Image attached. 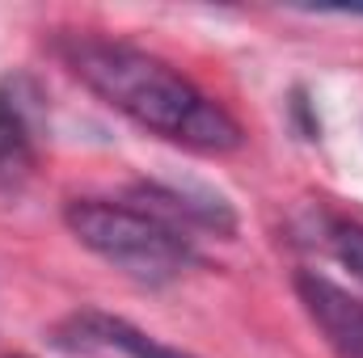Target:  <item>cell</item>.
Returning <instances> with one entry per match:
<instances>
[{
  "instance_id": "obj_1",
  "label": "cell",
  "mask_w": 363,
  "mask_h": 358,
  "mask_svg": "<svg viewBox=\"0 0 363 358\" xmlns=\"http://www.w3.org/2000/svg\"><path fill=\"white\" fill-rule=\"evenodd\" d=\"M60 64L85 85V89L131 118L140 131L178 144L186 152L203 156H224L245 144L241 122L190 76L135 42L123 38H101L89 30H72L55 38Z\"/></svg>"
},
{
  "instance_id": "obj_2",
  "label": "cell",
  "mask_w": 363,
  "mask_h": 358,
  "mask_svg": "<svg viewBox=\"0 0 363 358\" xmlns=\"http://www.w3.org/2000/svg\"><path fill=\"white\" fill-rule=\"evenodd\" d=\"M64 224L93 258L140 287H169L203 262L186 228L161 219L140 202L72 198L64 207Z\"/></svg>"
},
{
  "instance_id": "obj_3",
  "label": "cell",
  "mask_w": 363,
  "mask_h": 358,
  "mask_svg": "<svg viewBox=\"0 0 363 358\" xmlns=\"http://www.w3.org/2000/svg\"><path fill=\"white\" fill-rule=\"evenodd\" d=\"M47 135V101L30 72L0 81V198H17L38 169Z\"/></svg>"
},
{
  "instance_id": "obj_4",
  "label": "cell",
  "mask_w": 363,
  "mask_h": 358,
  "mask_svg": "<svg viewBox=\"0 0 363 358\" xmlns=\"http://www.w3.org/2000/svg\"><path fill=\"white\" fill-rule=\"evenodd\" d=\"M51 342L68 354L106 350V354H123V358H194L178 346H169V342H161V337H152V333H144L140 325H131L123 316H110V312H97V308H81V312L64 316L55 325Z\"/></svg>"
},
{
  "instance_id": "obj_5",
  "label": "cell",
  "mask_w": 363,
  "mask_h": 358,
  "mask_svg": "<svg viewBox=\"0 0 363 358\" xmlns=\"http://www.w3.org/2000/svg\"><path fill=\"white\" fill-rule=\"evenodd\" d=\"M296 295L308 312V321L325 333L330 350L338 358H363V299L338 287L334 278L317 270L296 274Z\"/></svg>"
},
{
  "instance_id": "obj_6",
  "label": "cell",
  "mask_w": 363,
  "mask_h": 358,
  "mask_svg": "<svg viewBox=\"0 0 363 358\" xmlns=\"http://www.w3.org/2000/svg\"><path fill=\"white\" fill-rule=\"evenodd\" d=\"M317 241L338 266L351 270V278L363 282V224L359 219L338 215V211H321L317 215Z\"/></svg>"
},
{
  "instance_id": "obj_7",
  "label": "cell",
  "mask_w": 363,
  "mask_h": 358,
  "mask_svg": "<svg viewBox=\"0 0 363 358\" xmlns=\"http://www.w3.org/2000/svg\"><path fill=\"white\" fill-rule=\"evenodd\" d=\"M351 17H363V8H351Z\"/></svg>"
}]
</instances>
